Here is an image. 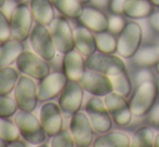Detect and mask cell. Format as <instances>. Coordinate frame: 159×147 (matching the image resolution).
Returning <instances> with one entry per match:
<instances>
[{"mask_svg":"<svg viewBox=\"0 0 159 147\" xmlns=\"http://www.w3.org/2000/svg\"><path fill=\"white\" fill-rule=\"evenodd\" d=\"M155 133L148 126H143L134 132L131 140L132 147H152L154 146Z\"/></svg>","mask_w":159,"mask_h":147,"instance_id":"27","label":"cell"},{"mask_svg":"<svg viewBox=\"0 0 159 147\" xmlns=\"http://www.w3.org/2000/svg\"><path fill=\"white\" fill-rule=\"evenodd\" d=\"M69 130L78 147H89L94 142V129L86 111L79 110L70 118Z\"/></svg>","mask_w":159,"mask_h":147,"instance_id":"12","label":"cell"},{"mask_svg":"<svg viewBox=\"0 0 159 147\" xmlns=\"http://www.w3.org/2000/svg\"><path fill=\"white\" fill-rule=\"evenodd\" d=\"M15 66L21 74L38 81L43 79L47 75L51 73L50 62L42 59L33 50H24L17 57Z\"/></svg>","mask_w":159,"mask_h":147,"instance_id":"5","label":"cell"},{"mask_svg":"<svg viewBox=\"0 0 159 147\" xmlns=\"http://www.w3.org/2000/svg\"><path fill=\"white\" fill-rule=\"evenodd\" d=\"M9 19H10L11 38L22 42L28 40L35 25V20L30 3H26L25 1L16 3Z\"/></svg>","mask_w":159,"mask_h":147,"instance_id":"2","label":"cell"},{"mask_svg":"<svg viewBox=\"0 0 159 147\" xmlns=\"http://www.w3.org/2000/svg\"><path fill=\"white\" fill-rule=\"evenodd\" d=\"M149 24L151 26L159 33V12L158 13H153V14L149 16Z\"/></svg>","mask_w":159,"mask_h":147,"instance_id":"37","label":"cell"},{"mask_svg":"<svg viewBox=\"0 0 159 147\" xmlns=\"http://www.w3.org/2000/svg\"><path fill=\"white\" fill-rule=\"evenodd\" d=\"M30 7L35 23L50 26L54 21L55 8L51 0H30Z\"/></svg>","mask_w":159,"mask_h":147,"instance_id":"20","label":"cell"},{"mask_svg":"<svg viewBox=\"0 0 159 147\" xmlns=\"http://www.w3.org/2000/svg\"><path fill=\"white\" fill-rule=\"evenodd\" d=\"M11 38L10 19L3 10L0 9V43Z\"/></svg>","mask_w":159,"mask_h":147,"instance_id":"33","label":"cell"},{"mask_svg":"<svg viewBox=\"0 0 159 147\" xmlns=\"http://www.w3.org/2000/svg\"><path fill=\"white\" fill-rule=\"evenodd\" d=\"M158 94H159V86H158Z\"/></svg>","mask_w":159,"mask_h":147,"instance_id":"48","label":"cell"},{"mask_svg":"<svg viewBox=\"0 0 159 147\" xmlns=\"http://www.w3.org/2000/svg\"><path fill=\"white\" fill-rule=\"evenodd\" d=\"M28 41L34 52L37 53L48 62L53 61L54 57L57 56V50L49 26L35 23L30 38H28Z\"/></svg>","mask_w":159,"mask_h":147,"instance_id":"4","label":"cell"},{"mask_svg":"<svg viewBox=\"0 0 159 147\" xmlns=\"http://www.w3.org/2000/svg\"><path fill=\"white\" fill-rule=\"evenodd\" d=\"M104 103L114 122L118 126H127L132 119V111L126 97L116 92H111L104 96Z\"/></svg>","mask_w":159,"mask_h":147,"instance_id":"15","label":"cell"},{"mask_svg":"<svg viewBox=\"0 0 159 147\" xmlns=\"http://www.w3.org/2000/svg\"><path fill=\"white\" fill-rule=\"evenodd\" d=\"M86 64L89 70L104 74L109 77L126 72V64L124 60L114 53L109 54L98 51L86 57Z\"/></svg>","mask_w":159,"mask_h":147,"instance_id":"7","label":"cell"},{"mask_svg":"<svg viewBox=\"0 0 159 147\" xmlns=\"http://www.w3.org/2000/svg\"><path fill=\"white\" fill-rule=\"evenodd\" d=\"M39 119L48 136H53L63 129L64 114L55 102H44L40 108Z\"/></svg>","mask_w":159,"mask_h":147,"instance_id":"14","label":"cell"},{"mask_svg":"<svg viewBox=\"0 0 159 147\" xmlns=\"http://www.w3.org/2000/svg\"><path fill=\"white\" fill-rule=\"evenodd\" d=\"M132 61L136 66H140V67L155 66L159 61V46L148 44V46L142 47L132 57Z\"/></svg>","mask_w":159,"mask_h":147,"instance_id":"24","label":"cell"},{"mask_svg":"<svg viewBox=\"0 0 159 147\" xmlns=\"http://www.w3.org/2000/svg\"><path fill=\"white\" fill-rule=\"evenodd\" d=\"M49 28H50L57 52L64 55L75 49L74 28L71 27L66 16L62 15V16L55 17Z\"/></svg>","mask_w":159,"mask_h":147,"instance_id":"11","label":"cell"},{"mask_svg":"<svg viewBox=\"0 0 159 147\" xmlns=\"http://www.w3.org/2000/svg\"><path fill=\"white\" fill-rule=\"evenodd\" d=\"M8 142H6V141H3L2 139H0V147H7L8 146Z\"/></svg>","mask_w":159,"mask_h":147,"instance_id":"42","label":"cell"},{"mask_svg":"<svg viewBox=\"0 0 159 147\" xmlns=\"http://www.w3.org/2000/svg\"><path fill=\"white\" fill-rule=\"evenodd\" d=\"M13 96L16 101L19 109L27 111L35 110L39 102L35 79L22 74L13 91Z\"/></svg>","mask_w":159,"mask_h":147,"instance_id":"9","label":"cell"},{"mask_svg":"<svg viewBox=\"0 0 159 147\" xmlns=\"http://www.w3.org/2000/svg\"><path fill=\"white\" fill-rule=\"evenodd\" d=\"M78 20L82 25L92 30L94 34L108 30L109 17L102 10L95 8V7L84 8V11Z\"/></svg>","mask_w":159,"mask_h":147,"instance_id":"18","label":"cell"},{"mask_svg":"<svg viewBox=\"0 0 159 147\" xmlns=\"http://www.w3.org/2000/svg\"><path fill=\"white\" fill-rule=\"evenodd\" d=\"M95 40H96V47L98 51L103 53H115L117 52V46H118V38L114 36L113 33H98L95 34Z\"/></svg>","mask_w":159,"mask_h":147,"instance_id":"28","label":"cell"},{"mask_svg":"<svg viewBox=\"0 0 159 147\" xmlns=\"http://www.w3.org/2000/svg\"><path fill=\"white\" fill-rule=\"evenodd\" d=\"M148 121L155 127H159V103L153 106L148 113Z\"/></svg>","mask_w":159,"mask_h":147,"instance_id":"35","label":"cell"},{"mask_svg":"<svg viewBox=\"0 0 159 147\" xmlns=\"http://www.w3.org/2000/svg\"><path fill=\"white\" fill-rule=\"evenodd\" d=\"M94 147H129L131 146V139L121 131H108L102 133L93 142Z\"/></svg>","mask_w":159,"mask_h":147,"instance_id":"23","label":"cell"},{"mask_svg":"<svg viewBox=\"0 0 159 147\" xmlns=\"http://www.w3.org/2000/svg\"><path fill=\"white\" fill-rule=\"evenodd\" d=\"M7 0H0V9H2L4 7V4H6Z\"/></svg>","mask_w":159,"mask_h":147,"instance_id":"44","label":"cell"},{"mask_svg":"<svg viewBox=\"0 0 159 147\" xmlns=\"http://www.w3.org/2000/svg\"><path fill=\"white\" fill-rule=\"evenodd\" d=\"M84 89L80 81L68 80L64 90L59 96V105L64 117L71 118L82 107L84 97Z\"/></svg>","mask_w":159,"mask_h":147,"instance_id":"8","label":"cell"},{"mask_svg":"<svg viewBox=\"0 0 159 147\" xmlns=\"http://www.w3.org/2000/svg\"><path fill=\"white\" fill-rule=\"evenodd\" d=\"M84 110H86L95 132L102 134V133L111 131L114 120L105 106L104 100L101 99V96L93 95L87 102Z\"/></svg>","mask_w":159,"mask_h":147,"instance_id":"10","label":"cell"},{"mask_svg":"<svg viewBox=\"0 0 159 147\" xmlns=\"http://www.w3.org/2000/svg\"><path fill=\"white\" fill-rule=\"evenodd\" d=\"M19 111V106L16 104L14 96L0 94V117L11 118Z\"/></svg>","mask_w":159,"mask_h":147,"instance_id":"31","label":"cell"},{"mask_svg":"<svg viewBox=\"0 0 159 147\" xmlns=\"http://www.w3.org/2000/svg\"><path fill=\"white\" fill-rule=\"evenodd\" d=\"M25 50L24 42L13 38L0 43V69L15 64L19 55Z\"/></svg>","mask_w":159,"mask_h":147,"instance_id":"21","label":"cell"},{"mask_svg":"<svg viewBox=\"0 0 159 147\" xmlns=\"http://www.w3.org/2000/svg\"><path fill=\"white\" fill-rule=\"evenodd\" d=\"M74 35H75V49L80 52L84 57L93 54L98 50L96 47L95 34L87 28L86 26H77L74 28Z\"/></svg>","mask_w":159,"mask_h":147,"instance_id":"19","label":"cell"},{"mask_svg":"<svg viewBox=\"0 0 159 147\" xmlns=\"http://www.w3.org/2000/svg\"><path fill=\"white\" fill-rule=\"evenodd\" d=\"M67 82L68 78L66 77L64 72L61 70L51 72L43 79L39 80V83L37 84L39 102L44 103L60 96Z\"/></svg>","mask_w":159,"mask_h":147,"instance_id":"13","label":"cell"},{"mask_svg":"<svg viewBox=\"0 0 159 147\" xmlns=\"http://www.w3.org/2000/svg\"><path fill=\"white\" fill-rule=\"evenodd\" d=\"M113 82V91L118 94L128 97L132 92V82L126 72L111 77Z\"/></svg>","mask_w":159,"mask_h":147,"instance_id":"30","label":"cell"},{"mask_svg":"<svg viewBox=\"0 0 159 147\" xmlns=\"http://www.w3.org/2000/svg\"><path fill=\"white\" fill-rule=\"evenodd\" d=\"M154 146L159 147V133L155 135V140H154Z\"/></svg>","mask_w":159,"mask_h":147,"instance_id":"41","label":"cell"},{"mask_svg":"<svg viewBox=\"0 0 159 147\" xmlns=\"http://www.w3.org/2000/svg\"><path fill=\"white\" fill-rule=\"evenodd\" d=\"M20 137L21 133L14 120L7 117H0V139L10 143Z\"/></svg>","mask_w":159,"mask_h":147,"instance_id":"29","label":"cell"},{"mask_svg":"<svg viewBox=\"0 0 159 147\" xmlns=\"http://www.w3.org/2000/svg\"><path fill=\"white\" fill-rule=\"evenodd\" d=\"M124 14L132 20L146 19L153 14V3L149 0H125Z\"/></svg>","mask_w":159,"mask_h":147,"instance_id":"22","label":"cell"},{"mask_svg":"<svg viewBox=\"0 0 159 147\" xmlns=\"http://www.w3.org/2000/svg\"><path fill=\"white\" fill-rule=\"evenodd\" d=\"M80 83L87 92L94 96L104 97L108 93L113 92V82L111 77L93 70H87L80 80Z\"/></svg>","mask_w":159,"mask_h":147,"instance_id":"16","label":"cell"},{"mask_svg":"<svg viewBox=\"0 0 159 147\" xmlns=\"http://www.w3.org/2000/svg\"><path fill=\"white\" fill-rule=\"evenodd\" d=\"M155 69H156V72H157V74L159 75V61L156 63V65H155Z\"/></svg>","mask_w":159,"mask_h":147,"instance_id":"46","label":"cell"},{"mask_svg":"<svg viewBox=\"0 0 159 147\" xmlns=\"http://www.w3.org/2000/svg\"><path fill=\"white\" fill-rule=\"evenodd\" d=\"M125 25V20L121 16H119L118 14H115L113 16L109 17V22H108V30L113 34H120L121 30L124 29Z\"/></svg>","mask_w":159,"mask_h":147,"instance_id":"34","label":"cell"},{"mask_svg":"<svg viewBox=\"0 0 159 147\" xmlns=\"http://www.w3.org/2000/svg\"><path fill=\"white\" fill-rule=\"evenodd\" d=\"M91 2H92V4L95 7V8H98L101 10V9L106 8V7L109 4V2H111V0H91Z\"/></svg>","mask_w":159,"mask_h":147,"instance_id":"39","label":"cell"},{"mask_svg":"<svg viewBox=\"0 0 159 147\" xmlns=\"http://www.w3.org/2000/svg\"><path fill=\"white\" fill-rule=\"evenodd\" d=\"M149 1L153 3V6L155 7H159V0H149Z\"/></svg>","mask_w":159,"mask_h":147,"instance_id":"43","label":"cell"},{"mask_svg":"<svg viewBox=\"0 0 159 147\" xmlns=\"http://www.w3.org/2000/svg\"><path fill=\"white\" fill-rule=\"evenodd\" d=\"M146 80H152L151 79V75H149L148 72H141L138 76V82L141 83V82H144Z\"/></svg>","mask_w":159,"mask_h":147,"instance_id":"40","label":"cell"},{"mask_svg":"<svg viewBox=\"0 0 159 147\" xmlns=\"http://www.w3.org/2000/svg\"><path fill=\"white\" fill-rule=\"evenodd\" d=\"M9 1H12L14 3H20V2H24L25 0H9Z\"/></svg>","mask_w":159,"mask_h":147,"instance_id":"47","label":"cell"},{"mask_svg":"<svg viewBox=\"0 0 159 147\" xmlns=\"http://www.w3.org/2000/svg\"><path fill=\"white\" fill-rule=\"evenodd\" d=\"M88 70L86 59L76 49L67 52L63 57V72L68 80L80 81Z\"/></svg>","mask_w":159,"mask_h":147,"instance_id":"17","label":"cell"},{"mask_svg":"<svg viewBox=\"0 0 159 147\" xmlns=\"http://www.w3.org/2000/svg\"><path fill=\"white\" fill-rule=\"evenodd\" d=\"M52 147H74L76 146L75 140L73 137L70 130L68 129H62L59 133L52 136L51 141Z\"/></svg>","mask_w":159,"mask_h":147,"instance_id":"32","label":"cell"},{"mask_svg":"<svg viewBox=\"0 0 159 147\" xmlns=\"http://www.w3.org/2000/svg\"><path fill=\"white\" fill-rule=\"evenodd\" d=\"M124 2L125 0H111L109 9L115 14H121L124 13Z\"/></svg>","mask_w":159,"mask_h":147,"instance_id":"36","label":"cell"},{"mask_svg":"<svg viewBox=\"0 0 159 147\" xmlns=\"http://www.w3.org/2000/svg\"><path fill=\"white\" fill-rule=\"evenodd\" d=\"M20 74V70L13 66L0 69V94L10 95L14 91L21 76Z\"/></svg>","mask_w":159,"mask_h":147,"instance_id":"25","label":"cell"},{"mask_svg":"<svg viewBox=\"0 0 159 147\" xmlns=\"http://www.w3.org/2000/svg\"><path fill=\"white\" fill-rule=\"evenodd\" d=\"M79 1L81 2V3L84 6V4H87V3H90V2H91V0H79Z\"/></svg>","mask_w":159,"mask_h":147,"instance_id":"45","label":"cell"},{"mask_svg":"<svg viewBox=\"0 0 159 147\" xmlns=\"http://www.w3.org/2000/svg\"><path fill=\"white\" fill-rule=\"evenodd\" d=\"M55 10L67 19H79L84 11V4L79 0H51Z\"/></svg>","mask_w":159,"mask_h":147,"instance_id":"26","label":"cell"},{"mask_svg":"<svg viewBox=\"0 0 159 147\" xmlns=\"http://www.w3.org/2000/svg\"><path fill=\"white\" fill-rule=\"evenodd\" d=\"M14 121L21 133V137L30 145H40L46 142L47 133L40 122L39 117L33 111L19 109L14 115Z\"/></svg>","mask_w":159,"mask_h":147,"instance_id":"1","label":"cell"},{"mask_svg":"<svg viewBox=\"0 0 159 147\" xmlns=\"http://www.w3.org/2000/svg\"><path fill=\"white\" fill-rule=\"evenodd\" d=\"M158 94V87L153 80H146L139 83L130 97V107L133 116H144L149 113L155 104Z\"/></svg>","mask_w":159,"mask_h":147,"instance_id":"3","label":"cell"},{"mask_svg":"<svg viewBox=\"0 0 159 147\" xmlns=\"http://www.w3.org/2000/svg\"><path fill=\"white\" fill-rule=\"evenodd\" d=\"M142 41V26L135 21L128 22L118 37L117 53L124 59H131L141 48Z\"/></svg>","mask_w":159,"mask_h":147,"instance_id":"6","label":"cell"},{"mask_svg":"<svg viewBox=\"0 0 159 147\" xmlns=\"http://www.w3.org/2000/svg\"><path fill=\"white\" fill-rule=\"evenodd\" d=\"M30 144L28 143V142H26L24 139L21 140V137L17 140H15V141H12L10 142V143L8 144V147H26V146H30Z\"/></svg>","mask_w":159,"mask_h":147,"instance_id":"38","label":"cell"}]
</instances>
